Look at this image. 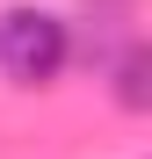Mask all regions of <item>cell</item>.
Instances as JSON below:
<instances>
[{
  "label": "cell",
  "mask_w": 152,
  "mask_h": 159,
  "mask_svg": "<svg viewBox=\"0 0 152 159\" xmlns=\"http://www.w3.org/2000/svg\"><path fill=\"white\" fill-rule=\"evenodd\" d=\"M65 65V22L51 7H0V80L44 87Z\"/></svg>",
  "instance_id": "cell-1"
},
{
  "label": "cell",
  "mask_w": 152,
  "mask_h": 159,
  "mask_svg": "<svg viewBox=\"0 0 152 159\" xmlns=\"http://www.w3.org/2000/svg\"><path fill=\"white\" fill-rule=\"evenodd\" d=\"M116 80H123V87H116V94H123V109H145V51H131Z\"/></svg>",
  "instance_id": "cell-2"
}]
</instances>
